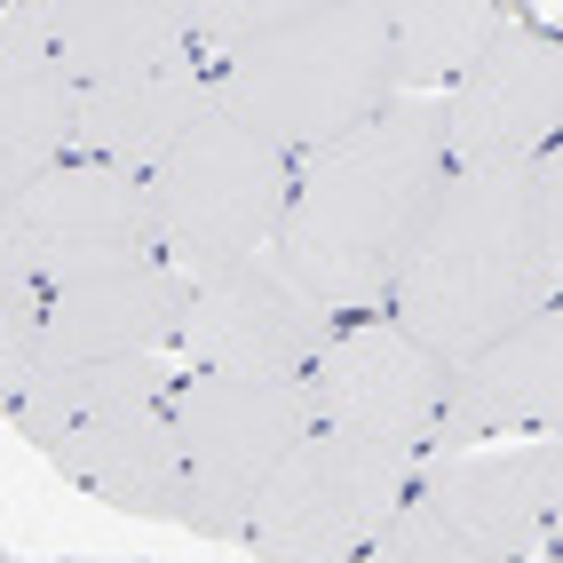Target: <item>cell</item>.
<instances>
[{
    "label": "cell",
    "instance_id": "cell-21",
    "mask_svg": "<svg viewBox=\"0 0 563 563\" xmlns=\"http://www.w3.org/2000/svg\"><path fill=\"white\" fill-rule=\"evenodd\" d=\"M532 231H540V262H548V286L563 294V143L532 167Z\"/></svg>",
    "mask_w": 563,
    "mask_h": 563
},
{
    "label": "cell",
    "instance_id": "cell-15",
    "mask_svg": "<svg viewBox=\"0 0 563 563\" xmlns=\"http://www.w3.org/2000/svg\"><path fill=\"white\" fill-rule=\"evenodd\" d=\"M183 318H191V278L167 254L48 286V365H103V357L175 350Z\"/></svg>",
    "mask_w": 563,
    "mask_h": 563
},
{
    "label": "cell",
    "instance_id": "cell-24",
    "mask_svg": "<svg viewBox=\"0 0 563 563\" xmlns=\"http://www.w3.org/2000/svg\"><path fill=\"white\" fill-rule=\"evenodd\" d=\"M548 563H563V555H548Z\"/></svg>",
    "mask_w": 563,
    "mask_h": 563
},
{
    "label": "cell",
    "instance_id": "cell-7",
    "mask_svg": "<svg viewBox=\"0 0 563 563\" xmlns=\"http://www.w3.org/2000/svg\"><path fill=\"white\" fill-rule=\"evenodd\" d=\"M421 493V461L357 444L342 429H310L271 476L254 523H246V555L254 563H357L389 523Z\"/></svg>",
    "mask_w": 563,
    "mask_h": 563
},
{
    "label": "cell",
    "instance_id": "cell-6",
    "mask_svg": "<svg viewBox=\"0 0 563 563\" xmlns=\"http://www.w3.org/2000/svg\"><path fill=\"white\" fill-rule=\"evenodd\" d=\"M175 429H183V523L199 540H246L271 476L318 429V412H310V382L183 365Z\"/></svg>",
    "mask_w": 563,
    "mask_h": 563
},
{
    "label": "cell",
    "instance_id": "cell-20",
    "mask_svg": "<svg viewBox=\"0 0 563 563\" xmlns=\"http://www.w3.org/2000/svg\"><path fill=\"white\" fill-rule=\"evenodd\" d=\"M357 563H493V555H476L461 532H444V523H437L421 500H412V508H405V516H397Z\"/></svg>",
    "mask_w": 563,
    "mask_h": 563
},
{
    "label": "cell",
    "instance_id": "cell-23",
    "mask_svg": "<svg viewBox=\"0 0 563 563\" xmlns=\"http://www.w3.org/2000/svg\"><path fill=\"white\" fill-rule=\"evenodd\" d=\"M9 563H24V555H9Z\"/></svg>",
    "mask_w": 563,
    "mask_h": 563
},
{
    "label": "cell",
    "instance_id": "cell-18",
    "mask_svg": "<svg viewBox=\"0 0 563 563\" xmlns=\"http://www.w3.org/2000/svg\"><path fill=\"white\" fill-rule=\"evenodd\" d=\"M500 24H508L500 0H389L405 96H437L444 103L468 80V64L500 41Z\"/></svg>",
    "mask_w": 563,
    "mask_h": 563
},
{
    "label": "cell",
    "instance_id": "cell-10",
    "mask_svg": "<svg viewBox=\"0 0 563 563\" xmlns=\"http://www.w3.org/2000/svg\"><path fill=\"white\" fill-rule=\"evenodd\" d=\"M333 333H342V318H333L278 254H254V262H239V271L191 286V318H183L175 357L191 373L310 382V365L333 350Z\"/></svg>",
    "mask_w": 563,
    "mask_h": 563
},
{
    "label": "cell",
    "instance_id": "cell-1",
    "mask_svg": "<svg viewBox=\"0 0 563 563\" xmlns=\"http://www.w3.org/2000/svg\"><path fill=\"white\" fill-rule=\"evenodd\" d=\"M453 183L444 152V103L397 96L382 120L325 143L294 167V207L278 231V262L302 278L333 318H382L421 246L429 214Z\"/></svg>",
    "mask_w": 563,
    "mask_h": 563
},
{
    "label": "cell",
    "instance_id": "cell-17",
    "mask_svg": "<svg viewBox=\"0 0 563 563\" xmlns=\"http://www.w3.org/2000/svg\"><path fill=\"white\" fill-rule=\"evenodd\" d=\"M48 32H56V56L80 88L135 80V71L199 56L183 0H48Z\"/></svg>",
    "mask_w": 563,
    "mask_h": 563
},
{
    "label": "cell",
    "instance_id": "cell-3",
    "mask_svg": "<svg viewBox=\"0 0 563 563\" xmlns=\"http://www.w3.org/2000/svg\"><path fill=\"white\" fill-rule=\"evenodd\" d=\"M555 302L540 231H532V167H453L444 199L412 246L405 278L389 294V318L444 357L468 365L508 325Z\"/></svg>",
    "mask_w": 563,
    "mask_h": 563
},
{
    "label": "cell",
    "instance_id": "cell-13",
    "mask_svg": "<svg viewBox=\"0 0 563 563\" xmlns=\"http://www.w3.org/2000/svg\"><path fill=\"white\" fill-rule=\"evenodd\" d=\"M500 437H563V294L523 325H508L493 350L453 365L429 461L476 453V444H500Z\"/></svg>",
    "mask_w": 563,
    "mask_h": 563
},
{
    "label": "cell",
    "instance_id": "cell-14",
    "mask_svg": "<svg viewBox=\"0 0 563 563\" xmlns=\"http://www.w3.org/2000/svg\"><path fill=\"white\" fill-rule=\"evenodd\" d=\"M80 80L56 56L48 0L0 9V207L32 199L56 167L80 159Z\"/></svg>",
    "mask_w": 563,
    "mask_h": 563
},
{
    "label": "cell",
    "instance_id": "cell-22",
    "mask_svg": "<svg viewBox=\"0 0 563 563\" xmlns=\"http://www.w3.org/2000/svg\"><path fill=\"white\" fill-rule=\"evenodd\" d=\"M548 555H563V500H555V532H548Z\"/></svg>",
    "mask_w": 563,
    "mask_h": 563
},
{
    "label": "cell",
    "instance_id": "cell-12",
    "mask_svg": "<svg viewBox=\"0 0 563 563\" xmlns=\"http://www.w3.org/2000/svg\"><path fill=\"white\" fill-rule=\"evenodd\" d=\"M421 500L444 532H461L493 563H532L548 555L555 500H563V437L532 444H476V453H437L421 461Z\"/></svg>",
    "mask_w": 563,
    "mask_h": 563
},
{
    "label": "cell",
    "instance_id": "cell-19",
    "mask_svg": "<svg viewBox=\"0 0 563 563\" xmlns=\"http://www.w3.org/2000/svg\"><path fill=\"white\" fill-rule=\"evenodd\" d=\"M48 373V286L32 271H0V397L9 412Z\"/></svg>",
    "mask_w": 563,
    "mask_h": 563
},
{
    "label": "cell",
    "instance_id": "cell-9",
    "mask_svg": "<svg viewBox=\"0 0 563 563\" xmlns=\"http://www.w3.org/2000/svg\"><path fill=\"white\" fill-rule=\"evenodd\" d=\"M444 389H453V365H444L421 333H405L389 310L382 318H350L333 333V350L310 365L318 429H342L357 444L412 453V461H429V444H437Z\"/></svg>",
    "mask_w": 563,
    "mask_h": 563
},
{
    "label": "cell",
    "instance_id": "cell-4",
    "mask_svg": "<svg viewBox=\"0 0 563 563\" xmlns=\"http://www.w3.org/2000/svg\"><path fill=\"white\" fill-rule=\"evenodd\" d=\"M183 357H103V365H48L16 405L24 444L80 493L120 516L183 523V429H175Z\"/></svg>",
    "mask_w": 563,
    "mask_h": 563
},
{
    "label": "cell",
    "instance_id": "cell-11",
    "mask_svg": "<svg viewBox=\"0 0 563 563\" xmlns=\"http://www.w3.org/2000/svg\"><path fill=\"white\" fill-rule=\"evenodd\" d=\"M563 143V32L508 16L500 41L444 96V152L453 167H540Z\"/></svg>",
    "mask_w": 563,
    "mask_h": 563
},
{
    "label": "cell",
    "instance_id": "cell-2",
    "mask_svg": "<svg viewBox=\"0 0 563 563\" xmlns=\"http://www.w3.org/2000/svg\"><path fill=\"white\" fill-rule=\"evenodd\" d=\"M191 48L294 159L357 135L405 96L389 0H231L191 9Z\"/></svg>",
    "mask_w": 563,
    "mask_h": 563
},
{
    "label": "cell",
    "instance_id": "cell-16",
    "mask_svg": "<svg viewBox=\"0 0 563 563\" xmlns=\"http://www.w3.org/2000/svg\"><path fill=\"white\" fill-rule=\"evenodd\" d=\"M207 103H214V71L199 56L135 71V80H103L80 96V159L159 175L183 152V135L207 120Z\"/></svg>",
    "mask_w": 563,
    "mask_h": 563
},
{
    "label": "cell",
    "instance_id": "cell-8",
    "mask_svg": "<svg viewBox=\"0 0 563 563\" xmlns=\"http://www.w3.org/2000/svg\"><path fill=\"white\" fill-rule=\"evenodd\" d=\"M143 254H159L152 175L71 159L32 199L0 207V271H32L41 286H71V278L120 271V262H143Z\"/></svg>",
    "mask_w": 563,
    "mask_h": 563
},
{
    "label": "cell",
    "instance_id": "cell-5",
    "mask_svg": "<svg viewBox=\"0 0 563 563\" xmlns=\"http://www.w3.org/2000/svg\"><path fill=\"white\" fill-rule=\"evenodd\" d=\"M294 167L302 159L214 88L207 120L183 135V152L152 175L159 254L191 286L239 271V262H254V254H278L286 207H294Z\"/></svg>",
    "mask_w": 563,
    "mask_h": 563
}]
</instances>
